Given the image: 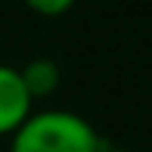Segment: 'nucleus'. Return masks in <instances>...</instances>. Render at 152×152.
I'll use <instances>...</instances> for the list:
<instances>
[{
	"label": "nucleus",
	"instance_id": "5",
	"mask_svg": "<svg viewBox=\"0 0 152 152\" xmlns=\"http://www.w3.org/2000/svg\"><path fill=\"white\" fill-rule=\"evenodd\" d=\"M102 152H127V149H112V146H106V149H102Z\"/></svg>",
	"mask_w": 152,
	"mask_h": 152
},
{
	"label": "nucleus",
	"instance_id": "4",
	"mask_svg": "<svg viewBox=\"0 0 152 152\" xmlns=\"http://www.w3.org/2000/svg\"><path fill=\"white\" fill-rule=\"evenodd\" d=\"M25 3H28L34 12H40V16H62L75 0H25Z\"/></svg>",
	"mask_w": 152,
	"mask_h": 152
},
{
	"label": "nucleus",
	"instance_id": "2",
	"mask_svg": "<svg viewBox=\"0 0 152 152\" xmlns=\"http://www.w3.org/2000/svg\"><path fill=\"white\" fill-rule=\"evenodd\" d=\"M31 93L25 90L19 68L0 65V137L16 134L31 115Z\"/></svg>",
	"mask_w": 152,
	"mask_h": 152
},
{
	"label": "nucleus",
	"instance_id": "1",
	"mask_svg": "<svg viewBox=\"0 0 152 152\" xmlns=\"http://www.w3.org/2000/svg\"><path fill=\"white\" fill-rule=\"evenodd\" d=\"M106 140L93 124L75 112H40L28 115L12 134L10 152H102Z\"/></svg>",
	"mask_w": 152,
	"mask_h": 152
},
{
	"label": "nucleus",
	"instance_id": "3",
	"mask_svg": "<svg viewBox=\"0 0 152 152\" xmlns=\"http://www.w3.org/2000/svg\"><path fill=\"white\" fill-rule=\"evenodd\" d=\"M19 75H22V84H25V90L31 93V99L50 96L59 87V68H56L53 59H31L28 65L19 68Z\"/></svg>",
	"mask_w": 152,
	"mask_h": 152
}]
</instances>
